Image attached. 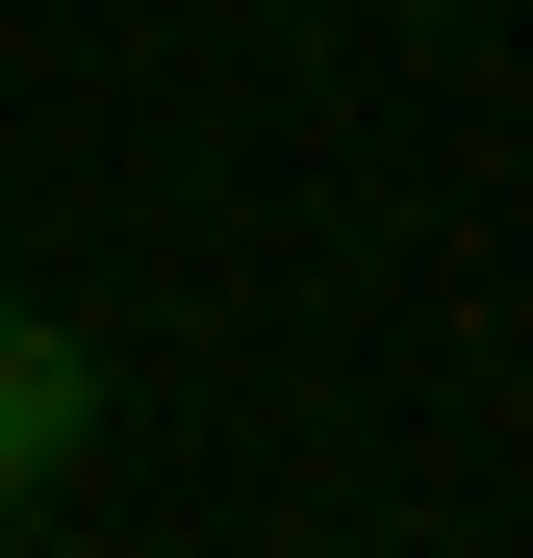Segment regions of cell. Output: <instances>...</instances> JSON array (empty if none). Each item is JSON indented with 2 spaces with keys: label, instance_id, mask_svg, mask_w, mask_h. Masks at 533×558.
I'll list each match as a JSON object with an SVG mask.
<instances>
[{
  "label": "cell",
  "instance_id": "1",
  "mask_svg": "<svg viewBox=\"0 0 533 558\" xmlns=\"http://www.w3.org/2000/svg\"><path fill=\"white\" fill-rule=\"evenodd\" d=\"M76 457H102V355H76L51 305H0V508H51Z\"/></svg>",
  "mask_w": 533,
  "mask_h": 558
}]
</instances>
